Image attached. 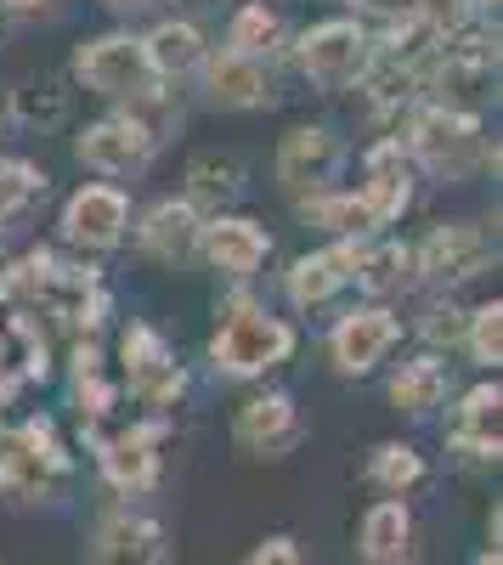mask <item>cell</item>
Wrapping results in <instances>:
<instances>
[{"mask_svg": "<svg viewBox=\"0 0 503 565\" xmlns=\"http://www.w3.org/2000/svg\"><path fill=\"white\" fill-rule=\"evenodd\" d=\"M295 345V334L278 322V317H266L255 306H238L233 317H226V328L215 334L210 356L226 367V373H266L271 362H283Z\"/></svg>", "mask_w": 503, "mask_h": 565, "instance_id": "1", "label": "cell"}, {"mask_svg": "<svg viewBox=\"0 0 503 565\" xmlns=\"http://www.w3.org/2000/svg\"><path fill=\"white\" fill-rule=\"evenodd\" d=\"M79 79L103 97H153V63L142 52V40H125V34H108V40H90L79 45Z\"/></svg>", "mask_w": 503, "mask_h": 565, "instance_id": "2", "label": "cell"}, {"mask_svg": "<svg viewBox=\"0 0 503 565\" xmlns=\"http://www.w3.org/2000/svg\"><path fill=\"white\" fill-rule=\"evenodd\" d=\"M481 153H486V148H481V130H475L470 114H459V108H436V114L419 119V159H425L430 170L464 175Z\"/></svg>", "mask_w": 503, "mask_h": 565, "instance_id": "3", "label": "cell"}, {"mask_svg": "<svg viewBox=\"0 0 503 565\" xmlns=\"http://www.w3.org/2000/svg\"><path fill=\"white\" fill-rule=\"evenodd\" d=\"M300 63H306L311 79L345 85V79H356L362 63H368V34H362L356 23H323V29H311L300 40Z\"/></svg>", "mask_w": 503, "mask_h": 565, "instance_id": "4", "label": "cell"}, {"mask_svg": "<svg viewBox=\"0 0 503 565\" xmlns=\"http://www.w3.org/2000/svg\"><path fill=\"white\" fill-rule=\"evenodd\" d=\"M125 367H130L136 396L153 402V407H164V402H175L181 391H188V380H181V367L170 362V351H164V340L153 334V328H130L125 334Z\"/></svg>", "mask_w": 503, "mask_h": 565, "instance_id": "5", "label": "cell"}, {"mask_svg": "<svg viewBox=\"0 0 503 565\" xmlns=\"http://www.w3.org/2000/svg\"><path fill=\"white\" fill-rule=\"evenodd\" d=\"M340 170V141L329 130H317V125H300L283 136V148H278V175L283 186H295V193H306V186H329Z\"/></svg>", "mask_w": 503, "mask_h": 565, "instance_id": "6", "label": "cell"}, {"mask_svg": "<svg viewBox=\"0 0 503 565\" xmlns=\"http://www.w3.org/2000/svg\"><path fill=\"white\" fill-rule=\"evenodd\" d=\"M486 255H492V249H486V232L452 221V226H436L430 238H425L419 266H425V277H436V282H459V277H475V271L486 266Z\"/></svg>", "mask_w": 503, "mask_h": 565, "instance_id": "7", "label": "cell"}, {"mask_svg": "<svg viewBox=\"0 0 503 565\" xmlns=\"http://www.w3.org/2000/svg\"><path fill=\"white\" fill-rule=\"evenodd\" d=\"M396 334H402V322H396L390 311H379V306L351 311V317L334 328V362H340L345 373H368V367L396 345Z\"/></svg>", "mask_w": 503, "mask_h": 565, "instance_id": "8", "label": "cell"}, {"mask_svg": "<svg viewBox=\"0 0 503 565\" xmlns=\"http://www.w3.org/2000/svg\"><path fill=\"white\" fill-rule=\"evenodd\" d=\"M148 153H153V136L136 119H103L79 136V159L97 170H136Z\"/></svg>", "mask_w": 503, "mask_h": 565, "instance_id": "9", "label": "cell"}, {"mask_svg": "<svg viewBox=\"0 0 503 565\" xmlns=\"http://www.w3.org/2000/svg\"><path fill=\"white\" fill-rule=\"evenodd\" d=\"M125 199L114 193V186H85V193H74L63 226H68V238L74 244H90V249H108L119 244V232H125Z\"/></svg>", "mask_w": 503, "mask_h": 565, "instance_id": "10", "label": "cell"}, {"mask_svg": "<svg viewBox=\"0 0 503 565\" xmlns=\"http://www.w3.org/2000/svg\"><path fill=\"white\" fill-rule=\"evenodd\" d=\"M90 565H164V532L153 521H136V514H119L97 532V548H90Z\"/></svg>", "mask_w": 503, "mask_h": 565, "instance_id": "11", "label": "cell"}, {"mask_svg": "<svg viewBox=\"0 0 503 565\" xmlns=\"http://www.w3.org/2000/svg\"><path fill=\"white\" fill-rule=\"evenodd\" d=\"M199 244L221 271H255L271 249V238L255 221H210V226H199Z\"/></svg>", "mask_w": 503, "mask_h": 565, "instance_id": "12", "label": "cell"}, {"mask_svg": "<svg viewBox=\"0 0 503 565\" xmlns=\"http://www.w3.org/2000/svg\"><path fill=\"white\" fill-rule=\"evenodd\" d=\"M153 441H159V424H136V430L114 436L103 447V469L114 487H148L153 481Z\"/></svg>", "mask_w": 503, "mask_h": 565, "instance_id": "13", "label": "cell"}, {"mask_svg": "<svg viewBox=\"0 0 503 565\" xmlns=\"http://www.w3.org/2000/svg\"><path fill=\"white\" fill-rule=\"evenodd\" d=\"M351 271H356V249L306 255V260H295V271H289V295H295V306H323Z\"/></svg>", "mask_w": 503, "mask_h": 565, "instance_id": "14", "label": "cell"}, {"mask_svg": "<svg viewBox=\"0 0 503 565\" xmlns=\"http://www.w3.org/2000/svg\"><path fill=\"white\" fill-rule=\"evenodd\" d=\"M497 407H503L497 385H481V391L464 396L459 424H452V441H459L470 458H497Z\"/></svg>", "mask_w": 503, "mask_h": 565, "instance_id": "15", "label": "cell"}, {"mask_svg": "<svg viewBox=\"0 0 503 565\" xmlns=\"http://www.w3.org/2000/svg\"><path fill=\"white\" fill-rule=\"evenodd\" d=\"M142 244H148L159 260H181V255L199 244V215H193V204H153L148 221H142Z\"/></svg>", "mask_w": 503, "mask_h": 565, "instance_id": "16", "label": "cell"}, {"mask_svg": "<svg viewBox=\"0 0 503 565\" xmlns=\"http://www.w3.org/2000/svg\"><path fill=\"white\" fill-rule=\"evenodd\" d=\"M210 97L226 103V108H249L266 97V74L255 57H238V52H221L210 57Z\"/></svg>", "mask_w": 503, "mask_h": 565, "instance_id": "17", "label": "cell"}, {"mask_svg": "<svg viewBox=\"0 0 503 565\" xmlns=\"http://www.w3.org/2000/svg\"><path fill=\"white\" fill-rule=\"evenodd\" d=\"M238 441H244V447H260V452L295 441V407H289V396H260V402H249V407L238 413Z\"/></svg>", "mask_w": 503, "mask_h": 565, "instance_id": "18", "label": "cell"}, {"mask_svg": "<svg viewBox=\"0 0 503 565\" xmlns=\"http://www.w3.org/2000/svg\"><path fill=\"white\" fill-rule=\"evenodd\" d=\"M142 52H148L153 74H188V68L204 63V40H199L193 23H159Z\"/></svg>", "mask_w": 503, "mask_h": 565, "instance_id": "19", "label": "cell"}, {"mask_svg": "<svg viewBox=\"0 0 503 565\" xmlns=\"http://www.w3.org/2000/svg\"><path fill=\"white\" fill-rule=\"evenodd\" d=\"M407 532H414V521H407L402 503H374L368 521H362V554L374 565H396L407 548Z\"/></svg>", "mask_w": 503, "mask_h": 565, "instance_id": "20", "label": "cell"}, {"mask_svg": "<svg viewBox=\"0 0 503 565\" xmlns=\"http://www.w3.org/2000/svg\"><path fill=\"white\" fill-rule=\"evenodd\" d=\"M447 396V367L436 356H419V362H407L396 380H390V402L407 407V413H425Z\"/></svg>", "mask_w": 503, "mask_h": 565, "instance_id": "21", "label": "cell"}, {"mask_svg": "<svg viewBox=\"0 0 503 565\" xmlns=\"http://www.w3.org/2000/svg\"><path fill=\"white\" fill-rule=\"evenodd\" d=\"M188 181H193V204H221V199H233L244 186V170H238V159H226V153H199Z\"/></svg>", "mask_w": 503, "mask_h": 565, "instance_id": "22", "label": "cell"}, {"mask_svg": "<svg viewBox=\"0 0 503 565\" xmlns=\"http://www.w3.org/2000/svg\"><path fill=\"white\" fill-rule=\"evenodd\" d=\"M407 266H414V255H407L402 244H385L368 260H356V282L368 295H390V289H402V282H407Z\"/></svg>", "mask_w": 503, "mask_h": 565, "instance_id": "23", "label": "cell"}, {"mask_svg": "<svg viewBox=\"0 0 503 565\" xmlns=\"http://www.w3.org/2000/svg\"><path fill=\"white\" fill-rule=\"evenodd\" d=\"M362 210H368V221H390V215H402V204H407V181H402V170H374V181L362 186V199H356Z\"/></svg>", "mask_w": 503, "mask_h": 565, "instance_id": "24", "label": "cell"}, {"mask_svg": "<svg viewBox=\"0 0 503 565\" xmlns=\"http://www.w3.org/2000/svg\"><path fill=\"white\" fill-rule=\"evenodd\" d=\"M419 476H425V458L414 447H379V458H374V481L379 487L402 492V487H414Z\"/></svg>", "mask_w": 503, "mask_h": 565, "instance_id": "25", "label": "cell"}, {"mask_svg": "<svg viewBox=\"0 0 503 565\" xmlns=\"http://www.w3.org/2000/svg\"><path fill=\"white\" fill-rule=\"evenodd\" d=\"M271 40H278V18H271L266 7H244L233 18V52L238 57H255L260 45H271Z\"/></svg>", "mask_w": 503, "mask_h": 565, "instance_id": "26", "label": "cell"}, {"mask_svg": "<svg viewBox=\"0 0 503 565\" xmlns=\"http://www.w3.org/2000/svg\"><path fill=\"white\" fill-rule=\"evenodd\" d=\"M63 114H68V97H63L52 79H45V85H29L23 97H18V119H23V125H57Z\"/></svg>", "mask_w": 503, "mask_h": 565, "instance_id": "27", "label": "cell"}, {"mask_svg": "<svg viewBox=\"0 0 503 565\" xmlns=\"http://www.w3.org/2000/svg\"><path fill=\"white\" fill-rule=\"evenodd\" d=\"M470 351H475V362H486V367L503 356V306H497V300L475 311V322H470Z\"/></svg>", "mask_w": 503, "mask_h": 565, "instance_id": "28", "label": "cell"}, {"mask_svg": "<svg viewBox=\"0 0 503 565\" xmlns=\"http://www.w3.org/2000/svg\"><path fill=\"white\" fill-rule=\"evenodd\" d=\"M34 186H40L34 164H0V215H18L34 199Z\"/></svg>", "mask_w": 503, "mask_h": 565, "instance_id": "29", "label": "cell"}, {"mask_svg": "<svg viewBox=\"0 0 503 565\" xmlns=\"http://www.w3.org/2000/svg\"><path fill=\"white\" fill-rule=\"evenodd\" d=\"M311 215L323 221V226H334V232H368V226H374L368 210H362L356 199H317Z\"/></svg>", "mask_w": 503, "mask_h": 565, "instance_id": "30", "label": "cell"}, {"mask_svg": "<svg viewBox=\"0 0 503 565\" xmlns=\"http://www.w3.org/2000/svg\"><path fill=\"white\" fill-rule=\"evenodd\" d=\"M425 334H430V340H447V345H452V340L464 334V322H459V311H452V306H436V311H430V322H425Z\"/></svg>", "mask_w": 503, "mask_h": 565, "instance_id": "31", "label": "cell"}, {"mask_svg": "<svg viewBox=\"0 0 503 565\" xmlns=\"http://www.w3.org/2000/svg\"><path fill=\"white\" fill-rule=\"evenodd\" d=\"M249 565H300V554H295V543L289 537H271V543H260L255 548V559Z\"/></svg>", "mask_w": 503, "mask_h": 565, "instance_id": "32", "label": "cell"}, {"mask_svg": "<svg viewBox=\"0 0 503 565\" xmlns=\"http://www.w3.org/2000/svg\"><path fill=\"white\" fill-rule=\"evenodd\" d=\"M475 565H503V559H497V548H492V554H481V559H475Z\"/></svg>", "mask_w": 503, "mask_h": 565, "instance_id": "33", "label": "cell"}, {"mask_svg": "<svg viewBox=\"0 0 503 565\" xmlns=\"http://www.w3.org/2000/svg\"><path fill=\"white\" fill-rule=\"evenodd\" d=\"M12 7H23V12H29V7H45V0H12Z\"/></svg>", "mask_w": 503, "mask_h": 565, "instance_id": "34", "label": "cell"}, {"mask_svg": "<svg viewBox=\"0 0 503 565\" xmlns=\"http://www.w3.org/2000/svg\"><path fill=\"white\" fill-rule=\"evenodd\" d=\"M481 7H497V0H481Z\"/></svg>", "mask_w": 503, "mask_h": 565, "instance_id": "35", "label": "cell"}, {"mask_svg": "<svg viewBox=\"0 0 503 565\" xmlns=\"http://www.w3.org/2000/svg\"><path fill=\"white\" fill-rule=\"evenodd\" d=\"M419 7H430V0H419Z\"/></svg>", "mask_w": 503, "mask_h": 565, "instance_id": "36", "label": "cell"}, {"mask_svg": "<svg viewBox=\"0 0 503 565\" xmlns=\"http://www.w3.org/2000/svg\"><path fill=\"white\" fill-rule=\"evenodd\" d=\"M114 7H125V0H114Z\"/></svg>", "mask_w": 503, "mask_h": 565, "instance_id": "37", "label": "cell"}, {"mask_svg": "<svg viewBox=\"0 0 503 565\" xmlns=\"http://www.w3.org/2000/svg\"><path fill=\"white\" fill-rule=\"evenodd\" d=\"M368 7H374V0H368Z\"/></svg>", "mask_w": 503, "mask_h": 565, "instance_id": "38", "label": "cell"}]
</instances>
